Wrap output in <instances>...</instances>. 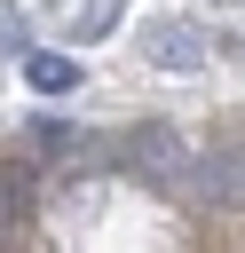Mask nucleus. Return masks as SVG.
Segmentation results:
<instances>
[{
  "label": "nucleus",
  "instance_id": "nucleus-6",
  "mask_svg": "<svg viewBox=\"0 0 245 253\" xmlns=\"http://www.w3.org/2000/svg\"><path fill=\"white\" fill-rule=\"evenodd\" d=\"M24 198H32V174H24V166H0V245L16 237V221H24Z\"/></svg>",
  "mask_w": 245,
  "mask_h": 253
},
{
  "label": "nucleus",
  "instance_id": "nucleus-3",
  "mask_svg": "<svg viewBox=\"0 0 245 253\" xmlns=\"http://www.w3.org/2000/svg\"><path fill=\"white\" fill-rule=\"evenodd\" d=\"M190 174H198V198H205V206H237V198H245V150H213V158L190 166Z\"/></svg>",
  "mask_w": 245,
  "mask_h": 253
},
{
  "label": "nucleus",
  "instance_id": "nucleus-4",
  "mask_svg": "<svg viewBox=\"0 0 245 253\" xmlns=\"http://www.w3.org/2000/svg\"><path fill=\"white\" fill-rule=\"evenodd\" d=\"M47 16H55L71 40H103V32L126 16V0H47Z\"/></svg>",
  "mask_w": 245,
  "mask_h": 253
},
{
  "label": "nucleus",
  "instance_id": "nucleus-2",
  "mask_svg": "<svg viewBox=\"0 0 245 253\" xmlns=\"http://www.w3.org/2000/svg\"><path fill=\"white\" fill-rule=\"evenodd\" d=\"M126 158H134V166H150L158 182H166V174H190V150H182V134H174V126H142V134H126Z\"/></svg>",
  "mask_w": 245,
  "mask_h": 253
},
{
  "label": "nucleus",
  "instance_id": "nucleus-1",
  "mask_svg": "<svg viewBox=\"0 0 245 253\" xmlns=\"http://www.w3.org/2000/svg\"><path fill=\"white\" fill-rule=\"evenodd\" d=\"M205 47H213V40H205L198 24H182V16H158V24L142 32V55H150L158 71H205Z\"/></svg>",
  "mask_w": 245,
  "mask_h": 253
},
{
  "label": "nucleus",
  "instance_id": "nucleus-7",
  "mask_svg": "<svg viewBox=\"0 0 245 253\" xmlns=\"http://www.w3.org/2000/svg\"><path fill=\"white\" fill-rule=\"evenodd\" d=\"M24 47H32V24L16 0H0V55H24Z\"/></svg>",
  "mask_w": 245,
  "mask_h": 253
},
{
  "label": "nucleus",
  "instance_id": "nucleus-5",
  "mask_svg": "<svg viewBox=\"0 0 245 253\" xmlns=\"http://www.w3.org/2000/svg\"><path fill=\"white\" fill-rule=\"evenodd\" d=\"M24 79H32L40 95H63V87H79V63H71V55H24Z\"/></svg>",
  "mask_w": 245,
  "mask_h": 253
}]
</instances>
